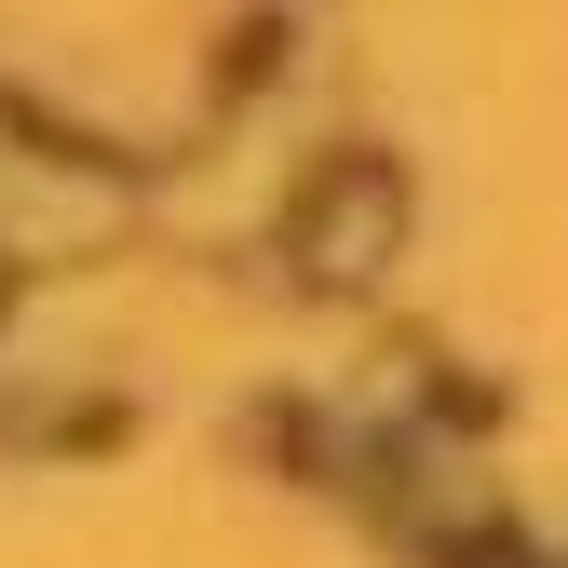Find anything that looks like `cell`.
<instances>
[{"label": "cell", "instance_id": "1", "mask_svg": "<svg viewBox=\"0 0 568 568\" xmlns=\"http://www.w3.org/2000/svg\"><path fill=\"white\" fill-rule=\"evenodd\" d=\"M393 231H406V176H393L379 150H338V163L312 176V203H298V271H312V284H366V271L393 257Z\"/></svg>", "mask_w": 568, "mask_h": 568}]
</instances>
